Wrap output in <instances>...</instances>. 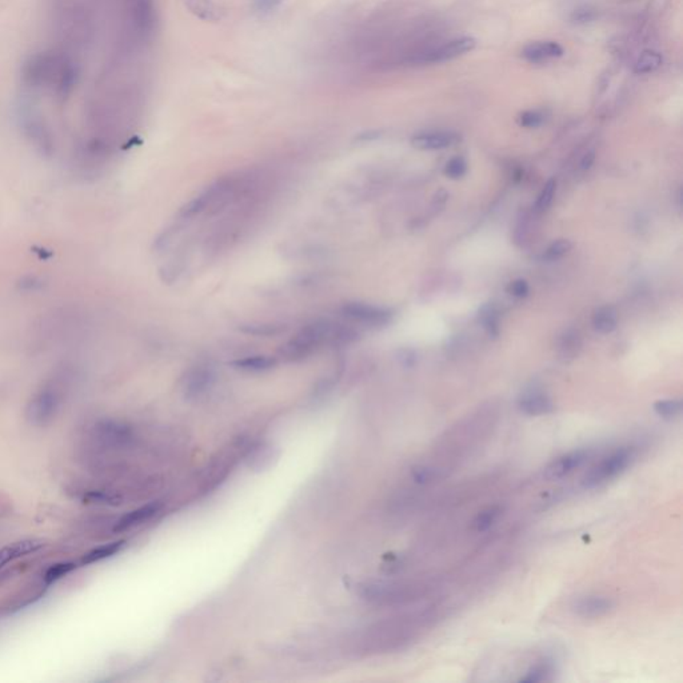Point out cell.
Returning <instances> with one entry per match:
<instances>
[{
	"label": "cell",
	"instance_id": "1",
	"mask_svg": "<svg viewBox=\"0 0 683 683\" xmlns=\"http://www.w3.org/2000/svg\"><path fill=\"white\" fill-rule=\"evenodd\" d=\"M441 618V609L429 606L416 612L377 622L363 630L355 639L360 654H387L410 648Z\"/></svg>",
	"mask_w": 683,
	"mask_h": 683
},
{
	"label": "cell",
	"instance_id": "2",
	"mask_svg": "<svg viewBox=\"0 0 683 683\" xmlns=\"http://www.w3.org/2000/svg\"><path fill=\"white\" fill-rule=\"evenodd\" d=\"M497 420L498 411L493 406L482 407L479 411L463 419L436 442V456L442 459H439V463H432L446 470L450 474L454 463L462 461L485 443L495 429Z\"/></svg>",
	"mask_w": 683,
	"mask_h": 683
},
{
	"label": "cell",
	"instance_id": "3",
	"mask_svg": "<svg viewBox=\"0 0 683 683\" xmlns=\"http://www.w3.org/2000/svg\"><path fill=\"white\" fill-rule=\"evenodd\" d=\"M355 335L357 332L347 327H339L328 321H317L305 326L285 343L279 350V355L288 362L307 360L324 348V346L348 343Z\"/></svg>",
	"mask_w": 683,
	"mask_h": 683
},
{
	"label": "cell",
	"instance_id": "4",
	"mask_svg": "<svg viewBox=\"0 0 683 683\" xmlns=\"http://www.w3.org/2000/svg\"><path fill=\"white\" fill-rule=\"evenodd\" d=\"M435 590L432 580H370L360 585L358 594L367 603L389 607L403 606L426 599Z\"/></svg>",
	"mask_w": 683,
	"mask_h": 683
},
{
	"label": "cell",
	"instance_id": "5",
	"mask_svg": "<svg viewBox=\"0 0 683 683\" xmlns=\"http://www.w3.org/2000/svg\"><path fill=\"white\" fill-rule=\"evenodd\" d=\"M637 456L638 450L634 446H622L614 450L583 475L582 486L585 488H595L606 485L623 474L635 462Z\"/></svg>",
	"mask_w": 683,
	"mask_h": 683
},
{
	"label": "cell",
	"instance_id": "6",
	"mask_svg": "<svg viewBox=\"0 0 683 683\" xmlns=\"http://www.w3.org/2000/svg\"><path fill=\"white\" fill-rule=\"evenodd\" d=\"M62 393L56 383H48L31 398L27 406V419L36 426H44L55 418L60 407Z\"/></svg>",
	"mask_w": 683,
	"mask_h": 683
},
{
	"label": "cell",
	"instance_id": "7",
	"mask_svg": "<svg viewBox=\"0 0 683 683\" xmlns=\"http://www.w3.org/2000/svg\"><path fill=\"white\" fill-rule=\"evenodd\" d=\"M342 315L350 323L370 328L384 327L391 322L393 314L390 310L362 302L346 303L342 308Z\"/></svg>",
	"mask_w": 683,
	"mask_h": 683
},
{
	"label": "cell",
	"instance_id": "8",
	"mask_svg": "<svg viewBox=\"0 0 683 683\" xmlns=\"http://www.w3.org/2000/svg\"><path fill=\"white\" fill-rule=\"evenodd\" d=\"M593 454L594 451L592 449H576L569 451L558 456L547 465V468H544V478L549 481L563 479L570 474H573L578 468L586 465L592 459Z\"/></svg>",
	"mask_w": 683,
	"mask_h": 683
},
{
	"label": "cell",
	"instance_id": "9",
	"mask_svg": "<svg viewBox=\"0 0 683 683\" xmlns=\"http://www.w3.org/2000/svg\"><path fill=\"white\" fill-rule=\"evenodd\" d=\"M96 438L108 447H125L134 438L131 427L119 420L105 419L95 426Z\"/></svg>",
	"mask_w": 683,
	"mask_h": 683
},
{
	"label": "cell",
	"instance_id": "10",
	"mask_svg": "<svg viewBox=\"0 0 683 683\" xmlns=\"http://www.w3.org/2000/svg\"><path fill=\"white\" fill-rule=\"evenodd\" d=\"M614 607H615V602L612 598L605 595H596V594L579 596L571 605L573 612L576 617L583 619L602 618L609 612H612Z\"/></svg>",
	"mask_w": 683,
	"mask_h": 683
},
{
	"label": "cell",
	"instance_id": "11",
	"mask_svg": "<svg viewBox=\"0 0 683 683\" xmlns=\"http://www.w3.org/2000/svg\"><path fill=\"white\" fill-rule=\"evenodd\" d=\"M475 47H477V39H474L472 36H461L432 50V53H429L426 56L425 60L427 63H434V64L446 63L474 51Z\"/></svg>",
	"mask_w": 683,
	"mask_h": 683
},
{
	"label": "cell",
	"instance_id": "12",
	"mask_svg": "<svg viewBox=\"0 0 683 683\" xmlns=\"http://www.w3.org/2000/svg\"><path fill=\"white\" fill-rule=\"evenodd\" d=\"M461 142V135L455 131L447 130H435V131H423L414 135L411 144L418 150L423 151H436L452 147Z\"/></svg>",
	"mask_w": 683,
	"mask_h": 683
},
{
	"label": "cell",
	"instance_id": "13",
	"mask_svg": "<svg viewBox=\"0 0 683 683\" xmlns=\"http://www.w3.org/2000/svg\"><path fill=\"white\" fill-rule=\"evenodd\" d=\"M214 383V373L209 366L198 364L193 367L183 380L184 396L190 399H195L203 396Z\"/></svg>",
	"mask_w": 683,
	"mask_h": 683
},
{
	"label": "cell",
	"instance_id": "14",
	"mask_svg": "<svg viewBox=\"0 0 683 683\" xmlns=\"http://www.w3.org/2000/svg\"><path fill=\"white\" fill-rule=\"evenodd\" d=\"M565 55L563 47L554 40H537L526 44L522 48L521 56L529 63L538 64Z\"/></svg>",
	"mask_w": 683,
	"mask_h": 683
},
{
	"label": "cell",
	"instance_id": "15",
	"mask_svg": "<svg viewBox=\"0 0 683 683\" xmlns=\"http://www.w3.org/2000/svg\"><path fill=\"white\" fill-rule=\"evenodd\" d=\"M518 409L522 413L530 416H542L553 413L556 406L554 402L546 393L538 389L524 391L518 399Z\"/></svg>",
	"mask_w": 683,
	"mask_h": 683
},
{
	"label": "cell",
	"instance_id": "16",
	"mask_svg": "<svg viewBox=\"0 0 683 683\" xmlns=\"http://www.w3.org/2000/svg\"><path fill=\"white\" fill-rule=\"evenodd\" d=\"M46 546V540H23L10 543L4 547L0 549V569H3L6 565L10 562L18 559V558L26 557L28 554L36 553L42 550Z\"/></svg>",
	"mask_w": 683,
	"mask_h": 683
},
{
	"label": "cell",
	"instance_id": "17",
	"mask_svg": "<svg viewBox=\"0 0 683 683\" xmlns=\"http://www.w3.org/2000/svg\"><path fill=\"white\" fill-rule=\"evenodd\" d=\"M159 508H161V504L158 502H152V504H144L136 510H132L116 522V524L114 526V531L122 533V531L130 530V529H132V527H135L143 522L148 521L159 511Z\"/></svg>",
	"mask_w": 683,
	"mask_h": 683
},
{
	"label": "cell",
	"instance_id": "18",
	"mask_svg": "<svg viewBox=\"0 0 683 683\" xmlns=\"http://www.w3.org/2000/svg\"><path fill=\"white\" fill-rule=\"evenodd\" d=\"M582 350V338L576 328H569L562 332L558 341V357L562 362L576 360Z\"/></svg>",
	"mask_w": 683,
	"mask_h": 683
},
{
	"label": "cell",
	"instance_id": "19",
	"mask_svg": "<svg viewBox=\"0 0 683 683\" xmlns=\"http://www.w3.org/2000/svg\"><path fill=\"white\" fill-rule=\"evenodd\" d=\"M556 674V666L551 659H540L534 665L530 666L527 671L520 678V682H546L551 681Z\"/></svg>",
	"mask_w": 683,
	"mask_h": 683
},
{
	"label": "cell",
	"instance_id": "20",
	"mask_svg": "<svg viewBox=\"0 0 683 683\" xmlns=\"http://www.w3.org/2000/svg\"><path fill=\"white\" fill-rule=\"evenodd\" d=\"M276 360L269 357V355H251V357H245L233 362L236 370L245 371V373H265L269 371L272 367H275Z\"/></svg>",
	"mask_w": 683,
	"mask_h": 683
},
{
	"label": "cell",
	"instance_id": "21",
	"mask_svg": "<svg viewBox=\"0 0 683 683\" xmlns=\"http://www.w3.org/2000/svg\"><path fill=\"white\" fill-rule=\"evenodd\" d=\"M618 326V312L612 306L599 307L593 315L594 330L599 334H610Z\"/></svg>",
	"mask_w": 683,
	"mask_h": 683
},
{
	"label": "cell",
	"instance_id": "22",
	"mask_svg": "<svg viewBox=\"0 0 683 683\" xmlns=\"http://www.w3.org/2000/svg\"><path fill=\"white\" fill-rule=\"evenodd\" d=\"M125 546H126V540H115V542H111V543L102 544L99 547H95V549H92L91 551H89L87 554L83 556L82 563L83 565H91V563H96V562H100L103 559L114 557L118 553H121V550Z\"/></svg>",
	"mask_w": 683,
	"mask_h": 683
},
{
	"label": "cell",
	"instance_id": "23",
	"mask_svg": "<svg viewBox=\"0 0 683 683\" xmlns=\"http://www.w3.org/2000/svg\"><path fill=\"white\" fill-rule=\"evenodd\" d=\"M664 63V56L655 50H645L634 63V72L638 75L657 71Z\"/></svg>",
	"mask_w": 683,
	"mask_h": 683
},
{
	"label": "cell",
	"instance_id": "24",
	"mask_svg": "<svg viewBox=\"0 0 683 683\" xmlns=\"http://www.w3.org/2000/svg\"><path fill=\"white\" fill-rule=\"evenodd\" d=\"M502 514V507L501 506H490L485 510H482L472 521V529L477 533H485L491 526L498 521V518Z\"/></svg>",
	"mask_w": 683,
	"mask_h": 683
},
{
	"label": "cell",
	"instance_id": "25",
	"mask_svg": "<svg viewBox=\"0 0 683 683\" xmlns=\"http://www.w3.org/2000/svg\"><path fill=\"white\" fill-rule=\"evenodd\" d=\"M550 116V112L544 108L526 109L518 115V125L524 128H538L543 126Z\"/></svg>",
	"mask_w": 683,
	"mask_h": 683
},
{
	"label": "cell",
	"instance_id": "26",
	"mask_svg": "<svg viewBox=\"0 0 683 683\" xmlns=\"http://www.w3.org/2000/svg\"><path fill=\"white\" fill-rule=\"evenodd\" d=\"M654 411L666 420H673L682 413L681 399H659L653 406Z\"/></svg>",
	"mask_w": 683,
	"mask_h": 683
},
{
	"label": "cell",
	"instance_id": "27",
	"mask_svg": "<svg viewBox=\"0 0 683 683\" xmlns=\"http://www.w3.org/2000/svg\"><path fill=\"white\" fill-rule=\"evenodd\" d=\"M479 321L484 324L490 337H498L499 334V314L495 307L487 305L479 311Z\"/></svg>",
	"mask_w": 683,
	"mask_h": 683
},
{
	"label": "cell",
	"instance_id": "28",
	"mask_svg": "<svg viewBox=\"0 0 683 683\" xmlns=\"http://www.w3.org/2000/svg\"><path fill=\"white\" fill-rule=\"evenodd\" d=\"M83 504H96V506H118V504L122 502V498L115 495V494H111V493H107V491H100V490H94V491H89L83 495L82 498Z\"/></svg>",
	"mask_w": 683,
	"mask_h": 683
},
{
	"label": "cell",
	"instance_id": "29",
	"mask_svg": "<svg viewBox=\"0 0 683 683\" xmlns=\"http://www.w3.org/2000/svg\"><path fill=\"white\" fill-rule=\"evenodd\" d=\"M573 249V243L569 239H559L553 242L542 255V259L546 262H557L566 256Z\"/></svg>",
	"mask_w": 683,
	"mask_h": 683
},
{
	"label": "cell",
	"instance_id": "30",
	"mask_svg": "<svg viewBox=\"0 0 683 683\" xmlns=\"http://www.w3.org/2000/svg\"><path fill=\"white\" fill-rule=\"evenodd\" d=\"M556 191H557V181L556 179L549 180L540 191V197L537 199L535 206H534V211L538 214L547 211L554 202Z\"/></svg>",
	"mask_w": 683,
	"mask_h": 683
},
{
	"label": "cell",
	"instance_id": "31",
	"mask_svg": "<svg viewBox=\"0 0 683 683\" xmlns=\"http://www.w3.org/2000/svg\"><path fill=\"white\" fill-rule=\"evenodd\" d=\"M76 569V565L72 563V562H60V563H55L53 566H50L44 574V582L47 585H53L56 580L62 579L63 576L70 574L71 571H73Z\"/></svg>",
	"mask_w": 683,
	"mask_h": 683
},
{
	"label": "cell",
	"instance_id": "32",
	"mask_svg": "<svg viewBox=\"0 0 683 683\" xmlns=\"http://www.w3.org/2000/svg\"><path fill=\"white\" fill-rule=\"evenodd\" d=\"M468 172V162L462 157H454L445 166V175L450 179H459Z\"/></svg>",
	"mask_w": 683,
	"mask_h": 683
},
{
	"label": "cell",
	"instance_id": "33",
	"mask_svg": "<svg viewBox=\"0 0 683 683\" xmlns=\"http://www.w3.org/2000/svg\"><path fill=\"white\" fill-rule=\"evenodd\" d=\"M596 17H598V12L595 8L590 7V6H580L571 12L570 20L574 24H587V23L594 21Z\"/></svg>",
	"mask_w": 683,
	"mask_h": 683
},
{
	"label": "cell",
	"instance_id": "34",
	"mask_svg": "<svg viewBox=\"0 0 683 683\" xmlns=\"http://www.w3.org/2000/svg\"><path fill=\"white\" fill-rule=\"evenodd\" d=\"M507 290H508V294L522 299V298H526L529 295L530 286H529L527 281H524V279H515L508 285Z\"/></svg>",
	"mask_w": 683,
	"mask_h": 683
},
{
	"label": "cell",
	"instance_id": "35",
	"mask_svg": "<svg viewBox=\"0 0 683 683\" xmlns=\"http://www.w3.org/2000/svg\"><path fill=\"white\" fill-rule=\"evenodd\" d=\"M594 162H595V152H594V151H589V152H586V154L583 155L582 161H580V164H579V166H580V170H583V171L590 170V168H592V166L594 164Z\"/></svg>",
	"mask_w": 683,
	"mask_h": 683
}]
</instances>
